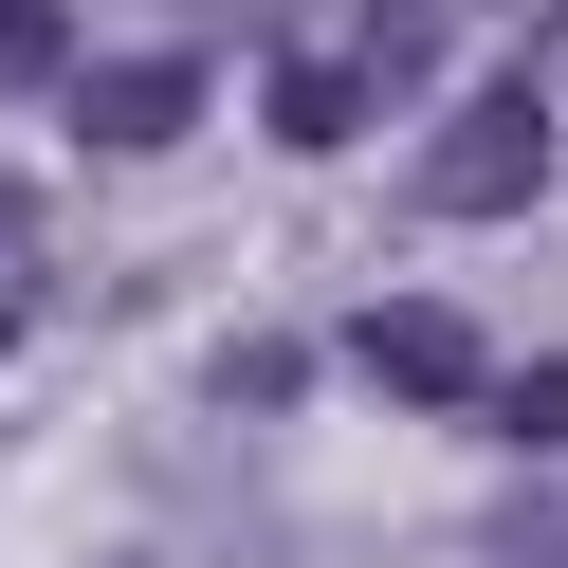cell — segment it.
Returning a JSON list of instances; mask_svg holds the SVG:
<instances>
[{"label": "cell", "instance_id": "1", "mask_svg": "<svg viewBox=\"0 0 568 568\" xmlns=\"http://www.w3.org/2000/svg\"><path fill=\"white\" fill-rule=\"evenodd\" d=\"M550 184V92L531 74H477L440 129H422V221H514Z\"/></svg>", "mask_w": 568, "mask_h": 568}, {"label": "cell", "instance_id": "2", "mask_svg": "<svg viewBox=\"0 0 568 568\" xmlns=\"http://www.w3.org/2000/svg\"><path fill=\"white\" fill-rule=\"evenodd\" d=\"M348 367H367V385H404V404H477V385H495V348L458 331L440 294H385L367 331H348Z\"/></svg>", "mask_w": 568, "mask_h": 568}, {"label": "cell", "instance_id": "3", "mask_svg": "<svg viewBox=\"0 0 568 568\" xmlns=\"http://www.w3.org/2000/svg\"><path fill=\"white\" fill-rule=\"evenodd\" d=\"M55 92H74V148H165V129L202 111V74H184V55H74Z\"/></svg>", "mask_w": 568, "mask_h": 568}, {"label": "cell", "instance_id": "4", "mask_svg": "<svg viewBox=\"0 0 568 568\" xmlns=\"http://www.w3.org/2000/svg\"><path fill=\"white\" fill-rule=\"evenodd\" d=\"M275 148H348V129H367V74H348V55H275Z\"/></svg>", "mask_w": 568, "mask_h": 568}, {"label": "cell", "instance_id": "5", "mask_svg": "<svg viewBox=\"0 0 568 568\" xmlns=\"http://www.w3.org/2000/svg\"><path fill=\"white\" fill-rule=\"evenodd\" d=\"M74 74V0H0V92H55Z\"/></svg>", "mask_w": 568, "mask_h": 568}, {"label": "cell", "instance_id": "6", "mask_svg": "<svg viewBox=\"0 0 568 568\" xmlns=\"http://www.w3.org/2000/svg\"><path fill=\"white\" fill-rule=\"evenodd\" d=\"M477 422H495V440H568V348H550V367H495Z\"/></svg>", "mask_w": 568, "mask_h": 568}, {"label": "cell", "instance_id": "7", "mask_svg": "<svg viewBox=\"0 0 568 568\" xmlns=\"http://www.w3.org/2000/svg\"><path fill=\"white\" fill-rule=\"evenodd\" d=\"M367 74H440V0H367Z\"/></svg>", "mask_w": 568, "mask_h": 568}, {"label": "cell", "instance_id": "8", "mask_svg": "<svg viewBox=\"0 0 568 568\" xmlns=\"http://www.w3.org/2000/svg\"><path fill=\"white\" fill-rule=\"evenodd\" d=\"M19 257H38V202H19V184H0V275H19Z\"/></svg>", "mask_w": 568, "mask_h": 568}]
</instances>
